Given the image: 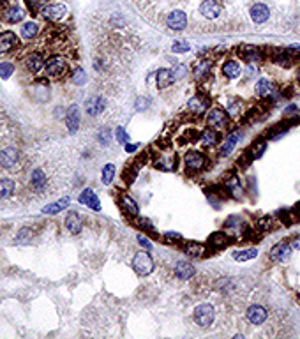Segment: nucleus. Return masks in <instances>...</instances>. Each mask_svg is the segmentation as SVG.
Masks as SVG:
<instances>
[{
	"instance_id": "nucleus-1",
	"label": "nucleus",
	"mask_w": 300,
	"mask_h": 339,
	"mask_svg": "<svg viewBox=\"0 0 300 339\" xmlns=\"http://www.w3.org/2000/svg\"><path fill=\"white\" fill-rule=\"evenodd\" d=\"M69 71V62L65 61L62 55H53L50 57L44 64V74L52 80H57V78H62L64 74H67Z\"/></svg>"
},
{
	"instance_id": "nucleus-2",
	"label": "nucleus",
	"mask_w": 300,
	"mask_h": 339,
	"mask_svg": "<svg viewBox=\"0 0 300 339\" xmlns=\"http://www.w3.org/2000/svg\"><path fill=\"white\" fill-rule=\"evenodd\" d=\"M131 267H133V271L136 272L138 276H149L154 272L155 263H154V258L150 256L147 251H138L133 256Z\"/></svg>"
},
{
	"instance_id": "nucleus-3",
	"label": "nucleus",
	"mask_w": 300,
	"mask_h": 339,
	"mask_svg": "<svg viewBox=\"0 0 300 339\" xmlns=\"http://www.w3.org/2000/svg\"><path fill=\"white\" fill-rule=\"evenodd\" d=\"M39 14L43 16L44 22L57 23V22H62V20L67 16L69 9H67V5H65V4H60V2H52V4H48Z\"/></svg>"
},
{
	"instance_id": "nucleus-4",
	"label": "nucleus",
	"mask_w": 300,
	"mask_h": 339,
	"mask_svg": "<svg viewBox=\"0 0 300 339\" xmlns=\"http://www.w3.org/2000/svg\"><path fill=\"white\" fill-rule=\"evenodd\" d=\"M215 320V311L210 304H200L194 308V322L202 329H207L214 323Z\"/></svg>"
},
{
	"instance_id": "nucleus-5",
	"label": "nucleus",
	"mask_w": 300,
	"mask_h": 339,
	"mask_svg": "<svg viewBox=\"0 0 300 339\" xmlns=\"http://www.w3.org/2000/svg\"><path fill=\"white\" fill-rule=\"evenodd\" d=\"M184 166L187 172H202L207 166V155L200 151H189L184 155Z\"/></svg>"
},
{
	"instance_id": "nucleus-6",
	"label": "nucleus",
	"mask_w": 300,
	"mask_h": 339,
	"mask_svg": "<svg viewBox=\"0 0 300 339\" xmlns=\"http://www.w3.org/2000/svg\"><path fill=\"white\" fill-rule=\"evenodd\" d=\"M154 168H157L159 172H175L179 168V157L172 152H161L159 155H155Z\"/></svg>"
},
{
	"instance_id": "nucleus-7",
	"label": "nucleus",
	"mask_w": 300,
	"mask_h": 339,
	"mask_svg": "<svg viewBox=\"0 0 300 339\" xmlns=\"http://www.w3.org/2000/svg\"><path fill=\"white\" fill-rule=\"evenodd\" d=\"M22 159V152L18 151L16 147H5L0 149V168L4 170H13Z\"/></svg>"
},
{
	"instance_id": "nucleus-8",
	"label": "nucleus",
	"mask_w": 300,
	"mask_h": 339,
	"mask_svg": "<svg viewBox=\"0 0 300 339\" xmlns=\"http://www.w3.org/2000/svg\"><path fill=\"white\" fill-rule=\"evenodd\" d=\"M228 113L226 110H221V108H212L209 112V115H207V125L212 129H215V131H221V129H224L228 125Z\"/></svg>"
},
{
	"instance_id": "nucleus-9",
	"label": "nucleus",
	"mask_w": 300,
	"mask_h": 339,
	"mask_svg": "<svg viewBox=\"0 0 300 339\" xmlns=\"http://www.w3.org/2000/svg\"><path fill=\"white\" fill-rule=\"evenodd\" d=\"M293 251H295V247H293L292 241H290V242H279V244L274 246V247H272V251H270V258H272L274 262H286V260H290V258H292Z\"/></svg>"
},
{
	"instance_id": "nucleus-10",
	"label": "nucleus",
	"mask_w": 300,
	"mask_h": 339,
	"mask_svg": "<svg viewBox=\"0 0 300 339\" xmlns=\"http://www.w3.org/2000/svg\"><path fill=\"white\" fill-rule=\"evenodd\" d=\"M82 124V117H80V106L78 104H71L65 112V127L71 134H74L80 129Z\"/></svg>"
},
{
	"instance_id": "nucleus-11",
	"label": "nucleus",
	"mask_w": 300,
	"mask_h": 339,
	"mask_svg": "<svg viewBox=\"0 0 300 339\" xmlns=\"http://www.w3.org/2000/svg\"><path fill=\"white\" fill-rule=\"evenodd\" d=\"M119 203H120V209H122L124 214L131 216V217H138V216H140V205H138L136 200H134L131 194L122 193L119 196Z\"/></svg>"
},
{
	"instance_id": "nucleus-12",
	"label": "nucleus",
	"mask_w": 300,
	"mask_h": 339,
	"mask_svg": "<svg viewBox=\"0 0 300 339\" xmlns=\"http://www.w3.org/2000/svg\"><path fill=\"white\" fill-rule=\"evenodd\" d=\"M18 44H20V39H18V35L13 31L0 32V55L13 52Z\"/></svg>"
},
{
	"instance_id": "nucleus-13",
	"label": "nucleus",
	"mask_w": 300,
	"mask_h": 339,
	"mask_svg": "<svg viewBox=\"0 0 300 339\" xmlns=\"http://www.w3.org/2000/svg\"><path fill=\"white\" fill-rule=\"evenodd\" d=\"M30 187L34 189L35 193H43L48 187V175L43 168H35L34 172L30 173Z\"/></svg>"
},
{
	"instance_id": "nucleus-14",
	"label": "nucleus",
	"mask_w": 300,
	"mask_h": 339,
	"mask_svg": "<svg viewBox=\"0 0 300 339\" xmlns=\"http://www.w3.org/2000/svg\"><path fill=\"white\" fill-rule=\"evenodd\" d=\"M44 64H46V59H44L43 53H30L25 59V67L29 73L32 74H39L44 71Z\"/></svg>"
},
{
	"instance_id": "nucleus-15",
	"label": "nucleus",
	"mask_w": 300,
	"mask_h": 339,
	"mask_svg": "<svg viewBox=\"0 0 300 339\" xmlns=\"http://www.w3.org/2000/svg\"><path fill=\"white\" fill-rule=\"evenodd\" d=\"M166 25L170 31H184L187 27V16L184 11H172L166 16Z\"/></svg>"
},
{
	"instance_id": "nucleus-16",
	"label": "nucleus",
	"mask_w": 300,
	"mask_h": 339,
	"mask_svg": "<svg viewBox=\"0 0 300 339\" xmlns=\"http://www.w3.org/2000/svg\"><path fill=\"white\" fill-rule=\"evenodd\" d=\"M106 110V99L101 97V95H92V97L87 99L85 103V112L90 117H97Z\"/></svg>"
},
{
	"instance_id": "nucleus-17",
	"label": "nucleus",
	"mask_w": 300,
	"mask_h": 339,
	"mask_svg": "<svg viewBox=\"0 0 300 339\" xmlns=\"http://www.w3.org/2000/svg\"><path fill=\"white\" fill-rule=\"evenodd\" d=\"M78 202L82 203V205L89 207V209H92V211L95 212H101V202H99L97 194L94 193V189H83L82 193H80V198H78Z\"/></svg>"
},
{
	"instance_id": "nucleus-18",
	"label": "nucleus",
	"mask_w": 300,
	"mask_h": 339,
	"mask_svg": "<svg viewBox=\"0 0 300 339\" xmlns=\"http://www.w3.org/2000/svg\"><path fill=\"white\" fill-rule=\"evenodd\" d=\"M27 18V9H23L22 5H9L4 11V20L11 25H16V23L25 22Z\"/></svg>"
},
{
	"instance_id": "nucleus-19",
	"label": "nucleus",
	"mask_w": 300,
	"mask_h": 339,
	"mask_svg": "<svg viewBox=\"0 0 300 339\" xmlns=\"http://www.w3.org/2000/svg\"><path fill=\"white\" fill-rule=\"evenodd\" d=\"M221 11H223V7H221V4H219L217 0H203L202 4H200V13H202V16H205L207 20H215V18H219Z\"/></svg>"
},
{
	"instance_id": "nucleus-20",
	"label": "nucleus",
	"mask_w": 300,
	"mask_h": 339,
	"mask_svg": "<svg viewBox=\"0 0 300 339\" xmlns=\"http://www.w3.org/2000/svg\"><path fill=\"white\" fill-rule=\"evenodd\" d=\"M175 82L177 80H175V74H173V69L161 67L157 73H155V83H157V89H161V91H164L168 87H172Z\"/></svg>"
},
{
	"instance_id": "nucleus-21",
	"label": "nucleus",
	"mask_w": 300,
	"mask_h": 339,
	"mask_svg": "<svg viewBox=\"0 0 300 339\" xmlns=\"http://www.w3.org/2000/svg\"><path fill=\"white\" fill-rule=\"evenodd\" d=\"M207 108H209V99H207V95L198 94L187 101V110L193 113V115H203V113L207 112Z\"/></svg>"
},
{
	"instance_id": "nucleus-22",
	"label": "nucleus",
	"mask_w": 300,
	"mask_h": 339,
	"mask_svg": "<svg viewBox=\"0 0 300 339\" xmlns=\"http://www.w3.org/2000/svg\"><path fill=\"white\" fill-rule=\"evenodd\" d=\"M82 216L78 214V212L74 211H69L67 216H65V221H64V226L65 230H67L71 235H78V233L82 232Z\"/></svg>"
},
{
	"instance_id": "nucleus-23",
	"label": "nucleus",
	"mask_w": 300,
	"mask_h": 339,
	"mask_svg": "<svg viewBox=\"0 0 300 339\" xmlns=\"http://www.w3.org/2000/svg\"><path fill=\"white\" fill-rule=\"evenodd\" d=\"M245 316H247V320L253 323V325H262V323L267 320V316H269V313H267V309L263 308V306L254 304L247 309Z\"/></svg>"
},
{
	"instance_id": "nucleus-24",
	"label": "nucleus",
	"mask_w": 300,
	"mask_h": 339,
	"mask_svg": "<svg viewBox=\"0 0 300 339\" xmlns=\"http://www.w3.org/2000/svg\"><path fill=\"white\" fill-rule=\"evenodd\" d=\"M194 267L193 263L189 262H177L175 267H173V274H175L177 279H180V281H189V279L194 276Z\"/></svg>"
},
{
	"instance_id": "nucleus-25",
	"label": "nucleus",
	"mask_w": 300,
	"mask_h": 339,
	"mask_svg": "<svg viewBox=\"0 0 300 339\" xmlns=\"http://www.w3.org/2000/svg\"><path fill=\"white\" fill-rule=\"evenodd\" d=\"M230 235H228L226 232H214L212 235L209 237V242H207V246H209L210 249H224L228 244H230Z\"/></svg>"
},
{
	"instance_id": "nucleus-26",
	"label": "nucleus",
	"mask_w": 300,
	"mask_h": 339,
	"mask_svg": "<svg viewBox=\"0 0 300 339\" xmlns=\"http://www.w3.org/2000/svg\"><path fill=\"white\" fill-rule=\"evenodd\" d=\"M240 136H242V134H240V131H237V133H232L230 136H226V140L221 143L219 155H221V157H228V155L232 154V152L235 151V147H237V143H239Z\"/></svg>"
},
{
	"instance_id": "nucleus-27",
	"label": "nucleus",
	"mask_w": 300,
	"mask_h": 339,
	"mask_svg": "<svg viewBox=\"0 0 300 339\" xmlns=\"http://www.w3.org/2000/svg\"><path fill=\"white\" fill-rule=\"evenodd\" d=\"M256 95L260 99H267V97H272V95L275 94V85L270 80H267V78H260L256 83Z\"/></svg>"
},
{
	"instance_id": "nucleus-28",
	"label": "nucleus",
	"mask_w": 300,
	"mask_h": 339,
	"mask_svg": "<svg viewBox=\"0 0 300 339\" xmlns=\"http://www.w3.org/2000/svg\"><path fill=\"white\" fill-rule=\"evenodd\" d=\"M249 14H251V20H253L254 23L262 25V23H265L267 20H269L270 11L265 4H254L253 7H251V11H249Z\"/></svg>"
},
{
	"instance_id": "nucleus-29",
	"label": "nucleus",
	"mask_w": 300,
	"mask_h": 339,
	"mask_svg": "<svg viewBox=\"0 0 300 339\" xmlns=\"http://www.w3.org/2000/svg\"><path fill=\"white\" fill-rule=\"evenodd\" d=\"M184 253L191 258H202L207 253V246L196 241H187L184 244Z\"/></svg>"
},
{
	"instance_id": "nucleus-30",
	"label": "nucleus",
	"mask_w": 300,
	"mask_h": 339,
	"mask_svg": "<svg viewBox=\"0 0 300 339\" xmlns=\"http://www.w3.org/2000/svg\"><path fill=\"white\" fill-rule=\"evenodd\" d=\"M39 32H41V25H39L37 22H23L22 29H20V35H22V39H25V41L35 39L39 35Z\"/></svg>"
},
{
	"instance_id": "nucleus-31",
	"label": "nucleus",
	"mask_w": 300,
	"mask_h": 339,
	"mask_svg": "<svg viewBox=\"0 0 300 339\" xmlns=\"http://www.w3.org/2000/svg\"><path fill=\"white\" fill-rule=\"evenodd\" d=\"M69 203H71V198L69 196H64L60 198V200H57V202L53 203H48L46 207L43 209V214H48V216H55L59 214V212H62L65 209V207H69Z\"/></svg>"
},
{
	"instance_id": "nucleus-32",
	"label": "nucleus",
	"mask_w": 300,
	"mask_h": 339,
	"mask_svg": "<svg viewBox=\"0 0 300 339\" xmlns=\"http://www.w3.org/2000/svg\"><path fill=\"white\" fill-rule=\"evenodd\" d=\"M240 55L244 57L245 61L249 62H258V61H262V50L256 46H251V44H245V46L240 48Z\"/></svg>"
},
{
	"instance_id": "nucleus-33",
	"label": "nucleus",
	"mask_w": 300,
	"mask_h": 339,
	"mask_svg": "<svg viewBox=\"0 0 300 339\" xmlns=\"http://www.w3.org/2000/svg\"><path fill=\"white\" fill-rule=\"evenodd\" d=\"M210 69H212V62H210V61H200L198 64H194L193 76L196 78L198 82H202L203 78H207L210 74Z\"/></svg>"
},
{
	"instance_id": "nucleus-34",
	"label": "nucleus",
	"mask_w": 300,
	"mask_h": 339,
	"mask_svg": "<svg viewBox=\"0 0 300 339\" xmlns=\"http://www.w3.org/2000/svg\"><path fill=\"white\" fill-rule=\"evenodd\" d=\"M240 71H242V69H240L239 62H235V61H226L223 64V74L228 78V80H235V78H239Z\"/></svg>"
},
{
	"instance_id": "nucleus-35",
	"label": "nucleus",
	"mask_w": 300,
	"mask_h": 339,
	"mask_svg": "<svg viewBox=\"0 0 300 339\" xmlns=\"http://www.w3.org/2000/svg\"><path fill=\"white\" fill-rule=\"evenodd\" d=\"M200 142L203 143V145L207 147H214L215 143L219 142V134L215 129L212 127H207L205 131H202V134H200Z\"/></svg>"
},
{
	"instance_id": "nucleus-36",
	"label": "nucleus",
	"mask_w": 300,
	"mask_h": 339,
	"mask_svg": "<svg viewBox=\"0 0 300 339\" xmlns=\"http://www.w3.org/2000/svg\"><path fill=\"white\" fill-rule=\"evenodd\" d=\"M233 260L237 262H249L253 258L258 256V249L256 247H247V249H240V251H233Z\"/></svg>"
},
{
	"instance_id": "nucleus-37",
	"label": "nucleus",
	"mask_w": 300,
	"mask_h": 339,
	"mask_svg": "<svg viewBox=\"0 0 300 339\" xmlns=\"http://www.w3.org/2000/svg\"><path fill=\"white\" fill-rule=\"evenodd\" d=\"M16 184L11 179H0V200H7L13 196Z\"/></svg>"
},
{
	"instance_id": "nucleus-38",
	"label": "nucleus",
	"mask_w": 300,
	"mask_h": 339,
	"mask_svg": "<svg viewBox=\"0 0 300 339\" xmlns=\"http://www.w3.org/2000/svg\"><path fill=\"white\" fill-rule=\"evenodd\" d=\"M115 173H117L115 164H112V163L104 164L103 170H101V182H103L104 185H110L113 182V179H115Z\"/></svg>"
},
{
	"instance_id": "nucleus-39",
	"label": "nucleus",
	"mask_w": 300,
	"mask_h": 339,
	"mask_svg": "<svg viewBox=\"0 0 300 339\" xmlns=\"http://www.w3.org/2000/svg\"><path fill=\"white\" fill-rule=\"evenodd\" d=\"M224 185H226L228 193L232 194L233 198H239V200H240V196H242V193H244V189H242L240 181L237 179V177H232V179H230V181H228Z\"/></svg>"
},
{
	"instance_id": "nucleus-40",
	"label": "nucleus",
	"mask_w": 300,
	"mask_h": 339,
	"mask_svg": "<svg viewBox=\"0 0 300 339\" xmlns=\"http://www.w3.org/2000/svg\"><path fill=\"white\" fill-rule=\"evenodd\" d=\"M48 4H52V0H25L27 9H29L32 14H39Z\"/></svg>"
},
{
	"instance_id": "nucleus-41",
	"label": "nucleus",
	"mask_w": 300,
	"mask_h": 339,
	"mask_svg": "<svg viewBox=\"0 0 300 339\" xmlns=\"http://www.w3.org/2000/svg\"><path fill=\"white\" fill-rule=\"evenodd\" d=\"M226 113H228V117H230V119H239V117L242 115V103H240L239 99H235L233 103L228 104Z\"/></svg>"
},
{
	"instance_id": "nucleus-42",
	"label": "nucleus",
	"mask_w": 300,
	"mask_h": 339,
	"mask_svg": "<svg viewBox=\"0 0 300 339\" xmlns=\"http://www.w3.org/2000/svg\"><path fill=\"white\" fill-rule=\"evenodd\" d=\"M14 74V64L11 62H0V78L2 80H9Z\"/></svg>"
},
{
	"instance_id": "nucleus-43",
	"label": "nucleus",
	"mask_w": 300,
	"mask_h": 339,
	"mask_svg": "<svg viewBox=\"0 0 300 339\" xmlns=\"http://www.w3.org/2000/svg\"><path fill=\"white\" fill-rule=\"evenodd\" d=\"M110 140H112V131H110V127L99 129V133H97V142L101 143V145H108V143H110Z\"/></svg>"
},
{
	"instance_id": "nucleus-44",
	"label": "nucleus",
	"mask_w": 300,
	"mask_h": 339,
	"mask_svg": "<svg viewBox=\"0 0 300 339\" xmlns=\"http://www.w3.org/2000/svg\"><path fill=\"white\" fill-rule=\"evenodd\" d=\"M136 223H138V226H142L145 232L155 235V226H154V223H152V221H149L147 217H136Z\"/></svg>"
},
{
	"instance_id": "nucleus-45",
	"label": "nucleus",
	"mask_w": 300,
	"mask_h": 339,
	"mask_svg": "<svg viewBox=\"0 0 300 339\" xmlns=\"http://www.w3.org/2000/svg\"><path fill=\"white\" fill-rule=\"evenodd\" d=\"M115 138L117 142L120 143V145H125V143L131 142V136L127 134V131H125V127H117L115 131Z\"/></svg>"
},
{
	"instance_id": "nucleus-46",
	"label": "nucleus",
	"mask_w": 300,
	"mask_h": 339,
	"mask_svg": "<svg viewBox=\"0 0 300 339\" xmlns=\"http://www.w3.org/2000/svg\"><path fill=\"white\" fill-rule=\"evenodd\" d=\"M32 230L30 228H22L20 232H18V235H16V242L18 244H22V242H29L30 239H32Z\"/></svg>"
},
{
	"instance_id": "nucleus-47",
	"label": "nucleus",
	"mask_w": 300,
	"mask_h": 339,
	"mask_svg": "<svg viewBox=\"0 0 300 339\" xmlns=\"http://www.w3.org/2000/svg\"><path fill=\"white\" fill-rule=\"evenodd\" d=\"M265 147H267L265 142H258V143H254V145L251 147V149H249L247 154H249V155H253V157H260V155L263 154V151H265Z\"/></svg>"
},
{
	"instance_id": "nucleus-48",
	"label": "nucleus",
	"mask_w": 300,
	"mask_h": 339,
	"mask_svg": "<svg viewBox=\"0 0 300 339\" xmlns=\"http://www.w3.org/2000/svg\"><path fill=\"white\" fill-rule=\"evenodd\" d=\"M189 50H191V44L185 43V41H175L172 46L173 53H187Z\"/></svg>"
},
{
	"instance_id": "nucleus-49",
	"label": "nucleus",
	"mask_w": 300,
	"mask_h": 339,
	"mask_svg": "<svg viewBox=\"0 0 300 339\" xmlns=\"http://www.w3.org/2000/svg\"><path fill=\"white\" fill-rule=\"evenodd\" d=\"M275 224L272 217H263L258 221V230H262V232H269V230H272Z\"/></svg>"
},
{
	"instance_id": "nucleus-50",
	"label": "nucleus",
	"mask_w": 300,
	"mask_h": 339,
	"mask_svg": "<svg viewBox=\"0 0 300 339\" xmlns=\"http://www.w3.org/2000/svg\"><path fill=\"white\" fill-rule=\"evenodd\" d=\"M150 101L149 97H138L136 99V103H134V108H136V112H147L150 108Z\"/></svg>"
},
{
	"instance_id": "nucleus-51",
	"label": "nucleus",
	"mask_w": 300,
	"mask_h": 339,
	"mask_svg": "<svg viewBox=\"0 0 300 339\" xmlns=\"http://www.w3.org/2000/svg\"><path fill=\"white\" fill-rule=\"evenodd\" d=\"M164 241L170 244H180L182 242V235L179 232H166L164 233Z\"/></svg>"
},
{
	"instance_id": "nucleus-52",
	"label": "nucleus",
	"mask_w": 300,
	"mask_h": 339,
	"mask_svg": "<svg viewBox=\"0 0 300 339\" xmlns=\"http://www.w3.org/2000/svg\"><path fill=\"white\" fill-rule=\"evenodd\" d=\"M136 241H138V244L142 246L143 249H147V251H150V249L154 247V246H152V241H150V237L143 235V233H140V235H136Z\"/></svg>"
},
{
	"instance_id": "nucleus-53",
	"label": "nucleus",
	"mask_w": 300,
	"mask_h": 339,
	"mask_svg": "<svg viewBox=\"0 0 300 339\" xmlns=\"http://www.w3.org/2000/svg\"><path fill=\"white\" fill-rule=\"evenodd\" d=\"M73 82L76 83V85H83V83L87 82V74H85V71H83L82 67L74 71V74H73Z\"/></svg>"
},
{
	"instance_id": "nucleus-54",
	"label": "nucleus",
	"mask_w": 300,
	"mask_h": 339,
	"mask_svg": "<svg viewBox=\"0 0 300 339\" xmlns=\"http://www.w3.org/2000/svg\"><path fill=\"white\" fill-rule=\"evenodd\" d=\"M173 74H175V80H180V78H184L185 74H187V67H185L184 64H179L173 67Z\"/></svg>"
},
{
	"instance_id": "nucleus-55",
	"label": "nucleus",
	"mask_w": 300,
	"mask_h": 339,
	"mask_svg": "<svg viewBox=\"0 0 300 339\" xmlns=\"http://www.w3.org/2000/svg\"><path fill=\"white\" fill-rule=\"evenodd\" d=\"M125 152H127V154H133V152H136L138 151V143H125Z\"/></svg>"
},
{
	"instance_id": "nucleus-56",
	"label": "nucleus",
	"mask_w": 300,
	"mask_h": 339,
	"mask_svg": "<svg viewBox=\"0 0 300 339\" xmlns=\"http://www.w3.org/2000/svg\"><path fill=\"white\" fill-rule=\"evenodd\" d=\"M7 9V0H0V13H4Z\"/></svg>"
},
{
	"instance_id": "nucleus-57",
	"label": "nucleus",
	"mask_w": 300,
	"mask_h": 339,
	"mask_svg": "<svg viewBox=\"0 0 300 339\" xmlns=\"http://www.w3.org/2000/svg\"><path fill=\"white\" fill-rule=\"evenodd\" d=\"M293 50H297V52H300V44H293Z\"/></svg>"
},
{
	"instance_id": "nucleus-58",
	"label": "nucleus",
	"mask_w": 300,
	"mask_h": 339,
	"mask_svg": "<svg viewBox=\"0 0 300 339\" xmlns=\"http://www.w3.org/2000/svg\"><path fill=\"white\" fill-rule=\"evenodd\" d=\"M297 80H299V83H300V67H299V71H297Z\"/></svg>"
},
{
	"instance_id": "nucleus-59",
	"label": "nucleus",
	"mask_w": 300,
	"mask_h": 339,
	"mask_svg": "<svg viewBox=\"0 0 300 339\" xmlns=\"http://www.w3.org/2000/svg\"><path fill=\"white\" fill-rule=\"evenodd\" d=\"M299 302H300V293H299Z\"/></svg>"
}]
</instances>
